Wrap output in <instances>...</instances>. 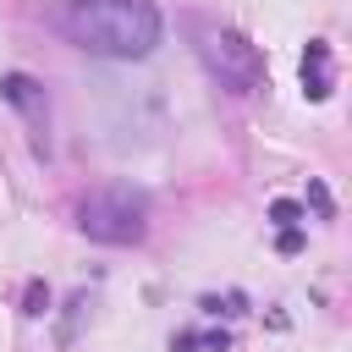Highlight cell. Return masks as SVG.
<instances>
[{
    "instance_id": "cell-1",
    "label": "cell",
    "mask_w": 352,
    "mask_h": 352,
    "mask_svg": "<svg viewBox=\"0 0 352 352\" xmlns=\"http://www.w3.org/2000/svg\"><path fill=\"white\" fill-rule=\"evenodd\" d=\"M55 33L104 60H143L160 44L154 0H55Z\"/></svg>"
},
{
    "instance_id": "cell-5",
    "label": "cell",
    "mask_w": 352,
    "mask_h": 352,
    "mask_svg": "<svg viewBox=\"0 0 352 352\" xmlns=\"http://www.w3.org/2000/svg\"><path fill=\"white\" fill-rule=\"evenodd\" d=\"M330 82H336V72H330V44H324V38H308V50H302V94H308V99H330Z\"/></svg>"
},
{
    "instance_id": "cell-6",
    "label": "cell",
    "mask_w": 352,
    "mask_h": 352,
    "mask_svg": "<svg viewBox=\"0 0 352 352\" xmlns=\"http://www.w3.org/2000/svg\"><path fill=\"white\" fill-rule=\"evenodd\" d=\"M270 220L286 231V226H297V220H302V204H292V198H275V204H270Z\"/></svg>"
},
{
    "instance_id": "cell-3",
    "label": "cell",
    "mask_w": 352,
    "mask_h": 352,
    "mask_svg": "<svg viewBox=\"0 0 352 352\" xmlns=\"http://www.w3.org/2000/svg\"><path fill=\"white\" fill-rule=\"evenodd\" d=\"M77 231L104 248H132L148 231V204L132 187H99L77 204Z\"/></svg>"
},
{
    "instance_id": "cell-7",
    "label": "cell",
    "mask_w": 352,
    "mask_h": 352,
    "mask_svg": "<svg viewBox=\"0 0 352 352\" xmlns=\"http://www.w3.org/2000/svg\"><path fill=\"white\" fill-rule=\"evenodd\" d=\"M44 308H50V292L33 280V286H28V314H44Z\"/></svg>"
},
{
    "instance_id": "cell-2",
    "label": "cell",
    "mask_w": 352,
    "mask_h": 352,
    "mask_svg": "<svg viewBox=\"0 0 352 352\" xmlns=\"http://www.w3.org/2000/svg\"><path fill=\"white\" fill-rule=\"evenodd\" d=\"M192 50H198L204 72H209L226 94H253V88L264 82V55H258V44H248L236 28L192 22Z\"/></svg>"
},
{
    "instance_id": "cell-4",
    "label": "cell",
    "mask_w": 352,
    "mask_h": 352,
    "mask_svg": "<svg viewBox=\"0 0 352 352\" xmlns=\"http://www.w3.org/2000/svg\"><path fill=\"white\" fill-rule=\"evenodd\" d=\"M0 99H6L11 110H22L33 126H44V116H50V104H44V88H38L33 77H22V72L0 77Z\"/></svg>"
},
{
    "instance_id": "cell-8",
    "label": "cell",
    "mask_w": 352,
    "mask_h": 352,
    "mask_svg": "<svg viewBox=\"0 0 352 352\" xmlns=\"http://www.w3.org/2000/svg\"><path fill=\"white\" fill-rule=\"evenodd\" d=\"M297 248H302V231L286 226V231H280V253H297Z\"/></svg>"
}]
</instances>
